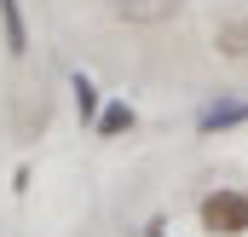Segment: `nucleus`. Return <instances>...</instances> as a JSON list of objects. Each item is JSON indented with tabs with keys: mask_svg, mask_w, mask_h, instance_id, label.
<instances>
[{
	"mask_svg": "<svg viewBox=\"0 0 248 237\" xmlns=\"http://www.w3.org/2000/svg\"><path fill=\"white\" fill-rule=\"evenodd\" d=\"M0 41L12 58L29 52V23H23V0H0Z\"/></svg>",
	"mask_w": 248,
	"mask_h": 237,
	"instance_id": "obj_5",
	"label": "nucleus"
},
{
	"mask_svg": "<svg viewBox=\"0 0 248 237\" xmlns=\"http://www.w3.org/2000/svg\"><path fill=\"white\" fill-rule=\"evenodd\" d=\"M237 121H248V104H243V99H214V104H202L196 133H225V127H237Z\"/></svg>",
	"mask_w": 248,
	"mask_h": 237,
	"instance_id": "obj_4",
	"label": "nucleus"
},
{
	"mask_svg": "<svg viewBox=\"0 0 248 237\" xmlns=\"http://www.w3.org/2000/svg\"><path fill=\"white\" fill-rule=\"evenodd\" d=\"M69 99H75V116L87 121H98V110H104V93H98V81L93 75H69Z\"/></svg>",
	"mask_w": 248,
	"mask_h": 237,
	"instance_id": "obj_6",
	"label": "nucleus"
},
{
	"mask_svg": "<svg viewBox=\"0 0 248 237\" xmlns=\"http://www.w3.org/2000/svg\"><path fill=\"white\" fill-rule=\"evenodd\" d=\"M116 23H168L179 17V0H110Z\"/></svg>",
	"mask_w": 248,
	"mask_h": 237,
	"instance_id": "obj_3",
	"label": "nucleus"
},
{
	"mask_svg": "<svg viewBox=\"0 0 248 237\" xmlns=\"http://www.w3.org/2000/svg\"><path fill=\"white\" fill-rule=\"evenodd\" d=\"M162 232H168V226H162V220H150V226H144L139 237H162Z\"/></svg>",
	"mask_w": 248,
	"mask_h": 237,
	"instance_id": "obj_8",
	"label": "nucleus"
},
{
	"mask_svg": "<svg viewBox=\"0 0 248 237\" xmlns=\"http://www.w3.org/2000/svg\"><path fill=\"white\" fill-rule=\"evenodd\" d=\"M208 47H214L225 64H248V12L219 17V23H214V35H208Z\"/></svg>",
	"mask_w": 248,
	"mask_h": 237,
	"instance_id": "obj_2",
	"label": "nucleus"
},
{
	"mask_svg": "<svg viewBox=\"0 0 248 237\" xmlns=\"http://www.w3.org/2000/svg\"><path fill=\"white\" fill-rule=\"evenodd\" d=\"M127 127H133V104H127V99H110V104L98 110V121H93L98 139H116V133H127Z\"/></svg>",
	"mask_w": 248,
	"mask_h": 237,
	"instance_id": "obj_7",
	"label": "nucleus"
},
{
	"mask_svg": "<svg viewBox=\"0 0 248 237\" xmlns=\"http://www.w3.org/2000/svg\"><path fill=\"white\" fill-rule=\"evenodd\" d=\"M196 220L208 237H248V191H231V185L208 191L196 203Z\"/></svg>",
	"mask_w": 248,
	"mask_h": 237,
	"instance_id": "obj_1",
	"label": "nucleus"
}]
</instances>
